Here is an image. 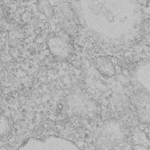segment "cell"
Instances as JSON below:
<instances>
[{
  "instance_id": "cell-1",
  "label": "cell",
  "mask_w": 150,
  "mask_h": 150,
  "mask_svg": "<svg viewBox=\"0 0 150 150\" xmlns=\"http://www.w3.org/2000/svg\"><path fill=\"white\" fill-rule=\"evenodd\" d=\"M79 23L101 43L131 46L141 36L143 11L137 0H72Z\"/></svg>"
},
{
  "instance_id": "cell-2",
  "label": "cell",
  "mask_w": 150,
  "mask_h": 150,
  "mask_svg": "<svg viewBox=\"0 0 150 150\" xmlns=\"http://www.w3.org/2000/svg\"><path fill=\"white\" fill-rule=\"evenodd\" d=\"M67 110L80 117H94L97 114L95 102L82 91H75L67 98Z\"/></svg>"
},
{
  "instance_id": "cell-3",
  "label": "cell",
  "mask_w": 150,
  "mask_h": 150,
  "mask_svg": "<svg viewBox=\"0 0 150 150\" xmlns=\"http://www.w3.org/2000/svg\"><path fill=\"white\" fill-rule=\"evenodd\" d=\"M49 150H80L74 143L59 137H47L45 138ZM19 150H46L43 145L42 139L30 138L24 143Z\"/></svg>"
},
{
  "instance_id": "cell-4",
  "label": "cell",
  "mask_w": 150,
  "mask_h": 150,
  "mask_svg": "<svg viewBox=\"0 0 150 150\" xmlns=\"http://www.w3.org/2000/svg\"><path fill=\"white\" fill-rule=\"evenodd\" d=\"M47 47L53 56L59 59H65L72 52L71 40L65 32H59L50 36L47 39Z\"/></svg>"
},
{
  "instance_id": "cell-5",
  "label": "cell",
  "mask_w": 150,
  "mask_h": 150,
  "mask_svg": "<svg viewBox=\"0 0 150 150\" xmlns=\"http://www.w3.org/2000/svg\"><path fill=\"white\" fill-rule=\"evenodd\" d=\"M101 136L106 143L114 145L123 140L125 136V130L123 129V126L120 122L116 120H110L104 123Z\"/></svg>"
},
{
  "instance_id": "cell-6",
  "label": "cell",
  "mask_w": 150,
  "mask_h": 150,
  "mask_svg": "<svg viewBox=\"0 0 150 150\" xmlns=\"http://www.w3.org/2000/svg\"><path fill=\"white\" fill-rule=\"evenodd\" d=\"M134 78L143 91L150 94V61L147 59L140 60L134 68Z\"/></svg>"
},
{
  "instance_id": "cell-7",
  "label": "cell",
  "mask_w": 150,
  "mask_h": 150,
  "mask_svg": "<svg viewBox=\"0 0 150 150\" xmlns=\"http://www.w3.org/2000/svg\"><path fill=\"white\" fill-rule=\"evenodd\" d=\"M135 109L142 122L150 123V94L145 91L136 93L133 96Z\"/></svg>"
},
{
  "instance_id": "cell-8",
  "label": "cell",
  "mask_w": 150,
  "mask_h": 150,
  "mask_svg": "<svg viewBox=\"0 0 150 150\" xmlns=\"http://www.w3.org/2000/svg\"><path fill=\"white\" fill-rule=\"evenodd\" d=\"M94 66L98 70V72L104 77H112L116 73L115 67L113 65L110 58L106 56H99L94 59Z\"/></svg>"
},
{
  "instance_id": "cell-9",
  "label": "cell",
  "mask_w": 150,
  "mask_h": 150,
  "mask_svg": "<svg viewBox=\"0 0 150 150\" xmlns=\"http://www.w3.org/2000/svg\"><path fill=\"white\" fill-rule=\"evenodd\" d=\"M37 6H38V9H39L43 14H45V16L51 17L53 15L52 6L50 5V3L47 0H37Z\"/></svg>"
},
{
  "instance_id": "cell-10",
  "label": "cell",
  "mask_w": 150,
  "mask_h": 150,
  "mask_svg": "<svg viewBox=\"0 0 150 150\" xmlns=\"http://www.w3.org/2000/svg\"><path fill=\"white\" fill-rule=\"evenodd\" d=\"M0 134L1 137L7 136L9 132L11 131V122L5 117V116L1 115V124H0Z\"/></svg>"
},
{
  "instance_id": "cell-11",
  "label": "cell",
  "mask_w": 150,
  "mask_h": 150,
  "mask_svg": "<svg viewBox=\"0 0 150 150\" xmlns=\"http://www.w3.org/2000/svg\"><path fill=\"white\" fill-rule=\"evenodd\" d=\"M0 150H8V149H7L6 147H3V146H2L1 148H0Z\"/></svg>"
}]
</instances>
